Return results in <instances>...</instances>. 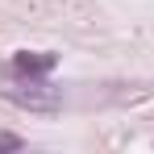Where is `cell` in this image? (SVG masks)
<instances>
[{"instance_id":"1","label":"cell","mask_w":154,"mask_h":154,"mask_svg":"<svg viewBox=\"0 0 154 154\" xmlns=\"http://www.w3.org/2000/svg\"><path fill=\"white\" fill-rule=\"evenodd\" d=\"M8 100H17L21 108H33V112H54L58 92L46 79H21V88H8Z\"/></svg>"},{"instance_id":"2","label":"cell","mask_w":154,"mask_h":154,"mask_svg":"<svg viewBox=\"0 0 154 154\" xmlns=\"http://www.w3.org/2000/svg\"><path fill=\"white\" fill-rule=\"evenodd\" d=\"M58 67V54L50 50H17L13 63H8V75L13 79H46Z\"/></svg>"},{"instance_id":"3","label":"cell","mask_w":154,"mask_h":154,"mask_svg":"<svg viewBox=\"0 0 154 154\" xmlns=\"http://www.w3.org/2000/svg\"><path fill=\"white\" fill-rule=\"evenodd\" d=\"M25 142L17 137V133H0V150H21Z\"/></svg>"}]
</instances>
